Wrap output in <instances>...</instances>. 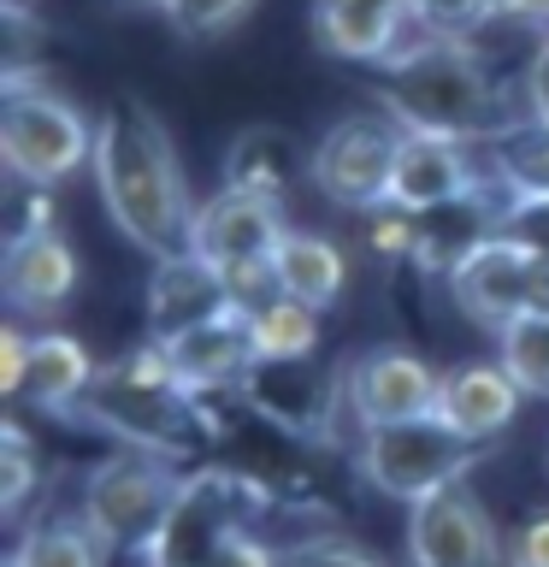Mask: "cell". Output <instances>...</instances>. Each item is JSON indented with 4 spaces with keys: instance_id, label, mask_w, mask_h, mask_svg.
Masks as SVG:
<instances>
[{
    "instance_id": "25",
    "label": "cell",
    "mask_w": 549,
    "mask_h": 567,
    "mask_svg": "<svg viewBox=\"0 0 549 567\" xmlns=\"http://www.w3.org/2000/svg\"><path fill=\"white\" fill-rule=\"evenodd\" d=\"M290 142H283L278 131H242L237 142L225 148V184L237 189H260V195H278L290 189Z\"/></svg>"
},
{
    "instance_id": "4",
    "label": "cell",
    "mask_w": 549,
    "mask_h": 567,
    "mask_svg": "<svg viewBox=\"0 0 549 567\" xmlns=\"http://www.w3.org/2000/svg\"><path fill=\"white\" fill-rule=\"evenodd\" d=\"M0 166L24 189H53L95 166V124L48 83H7L0 95Z\"/></svg>"
},
{
    "instance_id": "6",
    "label": "cell",
    "mask_w": 549,
    "mask_h": 567,
    "mask_svg": "<svg viewBox=\"0 0 549 567\" xmlns=\"http://www.w3.org/2000/svg\"><path fill=\"white\" fill-rule=\"evenodd\" d=\"M184 467L172 455H154V450H118L106 455L101 467H89L83 478V503L77 514L95 526V538L106 549H148L159 520L172 514L177 491H184Z\"/></svg>"
},
{
    "instance_id": "8",
    "label": "cell",
    "mask_w": 549,
    "mask_h": 567,
    "mask_svg": "<svg viewBox=\"0 0 549 567\" xmlns=\"http://www.w3.org/2000/svg\"><path fill=\"white\" fill-rule=\"evenodd\" d=\"M443 290L460 308V319L485 331H508L526 313H549V248H531L520 237H490L443 278Z\"/></svg>"
},
{
    "instance_id": "10",
    "label": "cell",
    "mask_w": 549,
    "mask_h": 567,
    "mask_svg": "<svg viewBox=\"0 0 549 567\" xmlns=\"http://www.w3.org/2000/svg\"><path fill=\"white\" fill-rule=\"evenodd\" d=\"M437 390H443V372L425 354L402 343L366 349L361 361L343 367V420L354 425V437L379 432V425H402V420H432Z\"/></svg>"
},
{
    "instance_id": "32",
    "label": "cell",
    "mask_w": 549,
    "mask_h": 567,
    "mask_svg": "<svg viewBox=\"0 0 549 567\" xmlns=\"http://www.w3.org/2000/svg\"><path fill=\"white\" fill-rule=\"evenodd\" d=\"M503 567H549V508H538L531 520L508 538Z\"/></svg>"
},
{
    "instance_id": "20",
    "label": "cell",
    "mask_w": 549,
    "mask_h": 567,
    "mask_svg": "<svg viewBox=\"0 0 549 567\" xmlns=\"http://www.w3.org/2000/svg\"><path fill=\"white\" fill-rule=\"evenodd\" d=\"M101 361L89 354V343L77 331H30V372H24V390H18V402L42 408V414H71L89 384H95Z\"/></svg>"
},
{
    "instance_id": "34",
    "label": "cell",
    "mask_w": 549,
    "mask_h": 567,
    "mask_svg": "<svg viewBox=\"0 0 549 567\" xmlns=\"http://www.w3.org/2000/svg\"><path fill=\"white\" fill-rule=\"evenodd\" d=\"M526 113L549 124V42H543V60L531 71V83H526Z\"/></svg>"
},
{
    "instance_id": "23",
    "label": "cell",
    "mask_w": 549,
    "mask_h": 567,
    "mask_svg": "<svg viewBox=\"0 0 549 567\" xmlns=\"http://www.w3.org/2000/svg\"><path fill=\"white\" fill-rule=\"evenodd\" d=\"M242 319H248V337H255L260 361H313V349H319V308L313 301L272 290L255 308H242Z\"/></svg>"
},
{
    "instance_id": "33",
    "label": "cell",
    "mask_w": 549,
    "mask_h": 567,
    "mask_svg": "<svg viewBox=\"0 0 549 567\" xmlns=\"http://www.w3.org/2000/svg\"><path fill=\"white\" fill-rule=\"evenodd\" d=\"M213 567H283V556L266 538H255V532H230V538L219 544V556H213Z\"/></svg>"
},
{
    "instance_id": "15",
    "label": "cell",
    "mask_w": 549,
    "mask_h": 567,
    "mask_svg": "<svg viewBox=\"0 0 549 567\" xmlns=\"http://www.w3.org/2000/svg\"><path fill=\"white\" fill-rule=\"evenodd\" d=\"M230 301L219 266H207L201 255H172V260H154V278H148V296H142V319H148V343H172L207 319L230 313Z\"/></svg>"
},
{
    "instance_id": "13",
    "label": "cell",
    "mask_w": 549,
    "mask_h": 567,
    "mask_svg": "<svg viewBox=\"0 0 549 567\" xmlns=\"http://www.w3.org/2000/svg\"><path fill=\"white\" fill-rule=\"evenodd\" d=\"M490 172L485 159H473L467 142L432 136V131H402L396 166H390V207L402 213H437L449 202H467L473 189H485Z\"/></svg>"
},
{
    "instance_id": "36",
    "label": "cell",
    "mask_w": 549,
    "mask_h": 567,
    "mask_svg": "<svg viewBox=\"0 0 549 567\" xmlns=\"http://www.w3.org/2000/svg\"><path fill=\"white\" fill-rule=\"evenodd\" d=\"M118 7H154V12H159V7H166V0H118Z\"/></svg>"
},
{
    "instance_id": "12",
    "label": "cell",
    "mask_w": 549,
    "mask_h": 567,
    "mask_svg": "<svg viewBox=\"0 0 549 567\" xmlns=\"http://www.w3.org/2000/svg\"><path fill=\"white\" fill-rule=\"evenodd\" d=\"M503 538H496L490 508L473 496V485H449L407 508V567H496Z\"/></svg>"
},
{
    "instance_id": "1",
    "label": "cell",
    "mask_w": 549,
    "mask_h": 567,
    "mask_svg": "<svg viewBox=\"0 0 549 567\" xmlns=\"http://www.w3.org/2000/svg\"><path fill=\"white\" fill-rule=\"evenodd\" d=\"M89 172H95L106 219L118 225V237L131 248H142L148 260H172L189 248L195 195L184 159H177V142L148 101H106V113L95 118V166Z\"/></svg>"
},
{
    "instance_id": "7",
    "label": "cell",
    "mask_w": 549,
    "mask_h": 567,
    "mask_svg": "<svg viewBox=\"0 0 549 567\" xmlns=\"http://www.w3.org/2000/svg\"><path fill=\"white\" fill-rule=\"evenodd\" d=\"M402 148V124L384 106L331 118L308 148V184L343 213H379L390 202V166Z\"/></svg>"
},
{
    "instance_id": "16",
    "label": "cell",
    "mask_w": 549,
    "mask_h": 567,
    "mask_svg": "<svg viewBox=\"0 0 549 567\" xmlns=\"http://www.w3.org/2000/svg\"><path fill=\"white\" fill-rule=\"evenodd\" d=\"M520 402L526 390L508 379L503 361H460L443 372V390H437V420L460 432L478 450H490L496 437L520 420Z\"/></svg>"
},
{
    "instance_id": "31",
    "label": "cell",
    "mask_w": 549,
    "mask_h": 567,
    "mask_svg": "<svg viewBox=\"0 0 549 567\" xmlns=\"http://www.w3.org/2000/svg\"><path fill=\"white\" fill-rule=\"evenodd\" d=\"M24 372H30V326L24 319H7L0 326V390L18 402V390H24Z\"/></svg>"
},
{
    "instance_id": "26",
    "label": "cell",
    "mask_w": 549,
    "mask_h": 567,
    "mask_svg": "<svg viewBox=\"0 0 549 567\" xmlns=\"http://www.w3.org/2000/svg\"><path fill=\"white\" fill-rule=\"evenodd\" d=\"M496 361L526 396H549V313H526L508 331H496Z\"/></svg>"
},
{
    "instance_id": "28",
    "label": "cell",
    "mask_w": 549,
    "mask_h": 567,
    "mask_svg": "<svg viewBox=\"0 0 549 567\" xmlns=\"http://www.w3.org/2000/svg\"><path fill=\"white\" fill-rule=\"evenodd\" d=\"M42 485V461H35V443L24 437V425L7 420V437H0V508L18 514L30 503V491Z\"/></svg>"
},
{
    "instance_id": "22",
    "label": "cell",
    "mask_w": 549,
    "mask_h": 567,
    "mask_svg": "<svg viewBox=\"0 0 549 567\" xmlns=\"http://www.w3.org/2000/svg\"><path fill=\"white\" fill-rule=\"evenodd\" d=\"M272 272H278L283 296L313 301L319 313H325L331 301H343V290H349V255L336 237H325V230H290L272 255Z\"/></svg>"
},
{
    "instance_id": "21",
    "label": "cell",
    "mask_w": 549,
    "mask_h": 567,
    "mask_svg": "<svg viewBox=\"0 0 549 567\" xmlns=\"http://www.w3.org/2000/svg\"><path fill=\"white\" fill-rule=\"evenodd\" d=\"M485 172L490 184L508 195L514 207H531V202H549V124L520 113L508 131H496L485 142Z\"/></svg>"
},
{
    "instance_id": "17",
    "label": "cell",
    "mask_w": 549,
    "mask_h": 567,
    "mask_svg": "<svg viewBox=\"0 0 549 567\" xmlns=\"http://www.w3.org/2000/svg\"><path fill=\"white\" fill-rule=\"evenodd\" d=\"M159 349H166V361H172V372H177V384H184L189 396H213V390H242V384H248V372L260 367L242 308H230V313H219V319H207V326H195V331H184V337H172V343H159Z\"/></svg>"
},
{
    "instance_id": "14",
    "label": "cell",
    "mask_w": 549,
    "mask_h": 567,
    "mask_svg": "<svg viewBox=\"0 0 549 567\" xmlns=\"http://www.w3.org/2000/svg\"><path fill=\"white\" fill-rule=\"evenodd\" d=\"M83 260L60 230H12L7 255H0V290H7L12 319H53L77 296Z\"/></svg>"
},
{
    "instance_id": "30",
    "label": "cell",
    "mask_w": 549,
    "mask_h": 567,
    "mask_svg": "<svg viewBox=\"0 0 549 567\" xmlns=\"http://www.w3.org/2000/svg\"><path fill=\"white\" fill-rule=\"evenodd\" d=\"M283 567H384V561L349 538H308V544L283 549Z\"/></svg>"
},
{
    "instance_id": "9",
    "label": "cell",
    "mask_w": 549,
    "mask_h": 567,
    "mask_svg": "<svg viewBox=\"0 0 549 567\" xmlns=\"http://www.w3.org/2000/svg\"><path fill=\"white\" fill-rule=\"evenodd\" d=\"M248 503H260V491L242 473L195 467L177 491L172 514L159 520L154 544L142 549V567H213L219 544L248 526Z\"/></svg>"
},
{
    "instance_id": "19",
    "label": "cell",
    "mask_w": 549,
    "mask_h": 567,
    "mask_svg": "<svg viewBox=\"0 0 549 567\" xmlns=\"http://www.w3.org/2000/svg\"><path fill=\"white\" fill-rule=\"evenodd\" d=\"M242 396L260 408L283 432H325V425L343 414V372L325 379L308 361H260L248 372Z\"/></svg>"
},
{
    "instance_id": "24",
    "label": "cell",
    "mask_w": 549,
    "mask_h": 567,
    "mask_svg": "<svg viewBox=\"0 0 549 567\" xmlns=\"http://www.w3.org/2000/svg\"><path fill=\"white\" fill-rule=\"evenodd\" d=\"M106 549L83 514H53V520H30L18 532L7 567H106Z\"/></svg>"
},
{
    "instance_id": "5",
    "label": "cell",
    "mask_w": 549,
    "mask_h": 567,
    "mask_svg": "<svg viewBox=\"0 0 549 567\" xmlns=\"http://www.w3.org/2000/svg\"><path fill=\"white\" fill-rule=\"evenodd\" d=\"M478 443L449 432L437 414L432 420H402V425H379V432L354 437V467L379 496L390 503H425V496L467 485V473L478 467Z\"/></svg>"
},
{
    "instance_id": "3",
    "label": "cell",
    "mask_w": 549,
    "mask_h": 567,
    "mask_svg": "<svg viewBox=\"0 0 549 567\" xmlns=\"http://www.w3.org/2000/svg\"><path fill=\"white\" fill-rule=\"evenodd\" d=\"M201 396H189L177 384V372L166 361L159 343H142V349H124L118 361H101L89 396L71 408L83 425H101L113 432L124 450H154V455H172L184 461L201 437Z\"/></svg>"
},
{
    "instance_id": "29",
    "label": "cell",
    "mask_w": 549,
    "mask_h": 567,
    "mask_svg": "<svg viewBox=\"0 0 549 567\" xmlns=\"http://www.w3.org/2000/svg\"><path fill=\"white\" fill-rule=\"evenodd\" d=\"M485 18H496V0H414V24L432 35H473Z\"/></svg>"
},
{
    "instance_id": "2",
    "label": "cell",
    "mask_w": 549,
    "mask_h": 567,
    "mask_svg": "<svg viewBox=\"0 0 549 567\" xmlns=\"http://www.w3.org/2000/svg\"><path fill=\"white\" fill-rule=\"evenodd\" d=\"M379 106L402 131H432V136H455V142H485L496 131H508L526 113L520 95H508L485 65L473 60V48L460 35H432L419 30L390 65H379Z\"/></svg>"
},
{
    "instance_id": "27",
    "label": "cell",
    "mask_w": 549,
    "mask_h": 567,
    "mask_svg": "<svg viewBox=\"0 0 549 567\" xmlns=\"http://www.w3.org/2000/svg\"><path fill=\"white\" fill-rule=\"evenodd\" d=\"M166 24L177 35H189V42H219L242 24L248 12H255V0H166Z\"/></svg>"
},
{
    "instance_id": "11",
    "label": "cell",
    "mask_w": 549,
    "mask_h": 567,
    "mask_svg": "<svg viewBox=\"0 0 549 567\" xmlns=\"http://www.w3.org/2000/svg\"><path fill=\"white\" fill-rule=\"evenodd\" d=\"M290 237L283 225V202L260 189H237L219 184L213 195L195 202V225H189V255H201L207 266H260L278 255V243Z\"/></svg>"
},
{
    "instance_id": "35",
    "label": "cell",
    "mask_w": 549,
    "mask_h": 567,
    "mask_svg": "<svg viewBox=\"0 0 549 567\" xmlns=\"http://www.w3.org/2000/svg\"><path fill=\"white\" fill-rule=\"evenodd\" d=\"M496 12H508V18H526V24L549 30V0H496Z\"/></svg>"
},
{
    "instance_id": "18",
    "label": "cell",
    "mask_w": 549,
    "mask_h": 567,
    "mask_svg": "<svg viewBox=\"0 0 549 567\" xmlns=\"http://www.w3.org/2000/svg\"><path fill=\"white\" fill-rule=\"evenodd\" d=\"M414 35H419L414 18L402 7H384V0H313V42L331 60L390 65Z\"/></svg>"
}]
</instances>
